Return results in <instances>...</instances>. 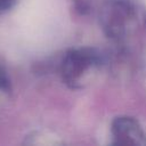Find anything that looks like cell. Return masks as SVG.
<instances>
[{
    "instance_id": "obj_1",
    "label": "cell",
    "mask_w": 146,
    "mask_h": 146,
    "mask_svg": "<svg viewBox=\"0 0 146 146\" xmlns=\"http://www.w3.org/2000/svg\"><path fill=\"white\" fill-rule=\"evenodd\" d=\"M145 1H146V0H145Z\"/></svg>"
}]
</instances>
